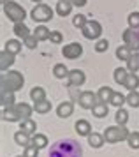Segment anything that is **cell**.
I'll use <instances>...</instances> for the list:
<instances>
[{"label":"cell","mask_w":139,"mask_h":157,"mask_svg":"<svg viewBox=\"0 0 139 157\" xmlns=\"http://www.w3.org/2000/svg\"><path fill=\"white\" fill-rule=\"evenodd\" d=\"M6 50L9 51V53H13V55L20 53V50H21L20 41H16V39H11V41H7V43H6Z\"/></svg>","instance_id":"4dcf8cb0"},{"label":"cell","mask_w":139,"mask_h":157,"mask_svg":"<svg viewBox=\"0 0 139 157\" xmlns=\"http://www.w3.org/2000/svg\"><path fill=\"white\" fill-rule=\"evenodd\" d=\"M123 43H125V46L130 51L137 53L139 51V34L134 29L125 30V32H123Z\"/></svg>","instance_id":"8992f818"},{"label":"cell","mask_w":139,"mask_h":157,"mask_svg":"<svg viewBox=\"0 0 139 157\" xmlns=\"http://www.w3.org/2000/svg\"><path fill=\"white\" fill-rule=\"evenodd\" d=\"M130 55H132V53H130V50L127 48L125 44H123V46H120L118 50H116V58H120V60H129Z\"/></svg>","instance_id":"e575fe53"},{"label":"cell","mask_w":139,"mask_h":157,"mask_svg":"<svg viewBox=\"0 0 139 157\" xmlns=\"http://www.w3.org/2000/svg\"><path fill=\"white\" fill-rule=\"evenodd\" d=\"M99 102H100L99 95L93 94V92H90V90H88V92H83L81 95H79V106L85 108V109H93Z\"/></svg>","instance_id":"ba28073f"},{"label":"cell","mask_w":139,"mask_h":157,"mask_svg":"<svg viewBox=\"0 0 139 157\" xmlns=\"http://www.w3.org/2000/svg\"><path fill=\"white\" fill-rule=\"evenodd\" d=\"M81 53H83V46H81L79 43H70V44H67V46L62 48V55L65 58H70V60L79 58Z\"/></svg>","instance_id":"9c48e42d"},{"label":"cell","mask_w":139,"mask_h":157,"mask_svg":"<svg viewBox=\"0 0 139 157\" xmlns=\"http://www.w3.org/2000/svg\"><path fill=\"white\" fill-rule=\"evenodd\" d=\"M83 36L86 39H99L100 34H102V27L99 21H93V20H88V23L85 25V29H81Z\"/></svg>","instance_id":"52a82bcc"},{"label":"cell","mask_w":139,"mask_h":157,"mask_svg":"<svg viewBox=\"0 0 139 157\" xmlns=\"http://www.w3.org/2000/svg\"><path fill=\"white\" fill-rule=\"evenodd\" d=\"M2 118L7 122H23V118H21L20 111H18V108H16V104L11 108H4V111H2Z\"/></svg>","instance_id":"30bf717a"},{"label":"cell","mask_w":139,"mask_h":157,"mask_svg":"<svg viewBox=\"0 0 139 157\" xmlns=\"http://www.w3.org/2000/svg\"><path fill=\"white\" fill-rule=\"evenodd\" d=\"M107 48H109V43H107L106 39H99L97 44H95V51H97V53H104Z\"/></svg>","instance_id":"ab89813d"},{"label":"cell","mask_w":139,"mask_h":157,"mask_svg":"<svg viewBox=\"0 0 139 157\" xmlns=\"http://www.w3.org/2000/svg\"><path fill=\"white\" fill-rule=\"evenodd\" d=\"M37 43H39V41L35 39V36H30V37H27V39H25V44H27L28 48H35V46H37Z\"/></svg>","instance_id":"b9f144b4"},{"label":"cell","mask_w":139,"mask_h":157,"mask_svg":"<svg viewBox=\"0 0 139 157\" xmlns=\"http://www.w3.org/2000/svg\"><path fill=\"white\" fill-rule=\"evenodd\" d=\"M85 79H86V76H85L83 71H79V69H72V71H69V83L72 86L83 85Z\"/></svg>","instance_id":"8fae6325"},{"label":"cell","mask_w":139,"mask_h":157,"mask_svg":"<svg viewBox=\"0 0 139 157\" xmlns=\"http://www.w3.org/2000/svg\"><path fill=\"white\" fill-rule=\"evenodd\" d=\"M32 18L35 21H49L53 18V9L46 6V4H37L34 9H32Z\"/></svg>","instance_id":"5b68a950"},{"label":"cell","mask_w":139,"mask_h":157,"mask_svg":"<svg viewBox=\"0 0 139 157\" xmlns=\"http://www.w3.org/2000/svg\"><path fill=\"white\" fill-rule=\"evenodd\" d=\"M23 83H25V79H23V74L20 71L2 72V78H0L2 92H16L23 86Z\"/></svg>","instance_id":"7a4b0ae2"},{"label":"cell","mask_w":139,"mask_h":157,"mask_svg":"<svg viewBox=\"0 0 139 157\" xmlns=\"http://www.w3.org/2000/svg\"><path fill=\"white\" fill-rule=\"evenodd\" d=\"M115 118L118 122V125H125L127 120H129V113H127L123 108H120L118 111H116V115H115Z\"/></svg>","instance_id":"836d02e7"},{"label":"cell","mask_w":139,"mask_h":157,"mask_svg":"<svg viewBox=\"0 0 139 157\" xmlns=\"http://www.w3.org/2000/svg\"><path fill=\"white\" fill-rule=\"evenodd\" d=\"M102 136H104L106 143H118L122 140H129L130 132H129V129L125 125H113V127L106 129Z\"/></svg>","instance_id":"3957f363"},{"label":"cell","mask_w":139,"mask_h":157,"mask_svg":"<svg viewBox=\"0 0 139 157\" xmlns=\"http://www.w3.org/2000/svg\"><path fill=\"white\" fill-rule=\"evenodd\" d=\"M18 157H25V155H18Z\"/></svg>","instance_id":"7dc6e473"},{"label":"cell","mask_w":139,"mask_h":157,"mask_svg":"<svg viewBox=\"0 0 139 157\" xmlns=\"http://www.w3.org/2000/svg\"><path fill=\"white\" fill-rule=\"evenodd\" d=\"M70 11H72V4H70L69 0H60L58 4H56V13H58V16H69Z\"/></svg>","instance_id":"5bb4252c"},{"label":"cell","mask_w":139,"mask_h":157,"mask_svg":"<svg viewBox=\"0 0 139 157\" xmlns=\"http://www.w3.org/2000/svg\"><path fill=\"white\" fill-rule=\"evenodd\" d=\"M81 155H83L81 145L72 138L56 141L49 150V157H81Z\"/></svg>","instance_id":"6da1fadb"},{"label":"cell","mask_w":139,"mask_h":157,"mask_svg":"<svg viewBox=\"0 0 139 157\" xmlns=\"http://www.w3.org/2000/svg\"><path fill=\"white\" fill-rule=\"evenodd\" d=\"M92 111H93V115H95L97 118H104L106 115H107V104H106V102H99Z\"/></svg>","instance_id":"f546056e"},{"label":"cell","mask_w":139,"mask_h":157,"mask_svg":"<svg viewBox=\"0 0 139 157\" xmlns=\"http://www.w3.org/2000/svg\"><path fill=\"white\" fill-rule=\"evenodd\" d=\"M129 25H130V29H139V13L129 14Z\"/></svg>","instance_id":"f35d334b"},{"label":"cell","mask_w":139,"mask_h":157,"mask_svg":"<svg viewBox=\"0 0 139 157\" xmlns=\"http://www.w3.org/2000/svg\"><path fill=\"white\" fill-rule=\"evenodd\" d=\"M30 97H32V101L39 102V101L46 99V92H44V88H41V86H34L32 92H30Z\"/></svg>","instance_id":"484cf974"},{"label":"cell","mask_w":139,"mask_h":157,"mask_svg":"<svg viewBox=\"0 0 139 157\" xmlns=\"http://www.w3.org/2000/svg\"><path fill=\"white\" fill-rule=\"evenodd\" d=\"M127 102H129L132 108H137L139 106V94L137 92H130L129 95H127Z\"/></svg>","instance_id":"8d00e7d4"},{"label":"cell","mask_w":139,"mask_h":157,"mask_svg":"<svg viewBox=\"0 0 139 157\" xmlns=\"http://www.w3.org/2000/svg\"><path fill=\"white\" fill-rule=\"evenodd\" d=\"M123 102H127V97H125V95H122L120 92H115V94H113V97H111V104H113V106L122 108V106H123Z\"/></svg>","instance_id":"d6a6232c"},{"label":"cell","mask_w":139,"mask_h":157,"mask_svg":"<svg viewBox=\"0 0 139 157\" xmlns=\"http://www.w3.org/2000/svg\"><path fill=\"white\" fill-rule=\"evenodd\" d=\"M21 131H23V132H27L28 136L30 134H34L35 132V122L34 120H30V118H27V120H23L21 122Z\"/></svg>","instance_id":"83f0119b"},{"label":"cell","mask_w":139,"mask_h":157,"mask_svg":"<svg viewBox=\"0 0 139 157\" xmlns=\"http://www.w3.org/2000/svg\"><path fill=\"white\" fill-rule=\"evenodd\" d=\"M127 141L130 145V148H139V132H130Z\"/></svg>","instance_id":"74e56055"},{"label":"cell","mask_w":139,"mask_h":157,"mask_svg":"<svg viewBox=\"0 0 139 157\" xmlns=\"http://www.w3.org/2000/svg\"><path fill=\"white\" fill-rule=\"evenodd\" d=\"M25 157H37L39 155V148L35 147V145H30V147H27L25 148V154H23Z\"/></svg>","instance_id":"60d3db41"},{"label":"cell","mask_w":139,"mask_h":157,"mask_svg":"<svg viewBox=\"0 0 139 157\" xmlns=\"http://www.w3.org/2000/svg\"><path fill=\"white\" fill-rule=\"evenodd\" d=\"M53 74H55L56 78H65V76H69V71H67V67L63 64H56L55 67H53Z\"/></svg>","instance_id":"1f68e13d"},{"label":"cell","mask_w":139,"mask_h":157,"mask_svg":"<svg viewBox=\"0 0 139 157\" xmlns=\"http://www.w3.org/2000/svg\"><path fill=\"white\" fill-rule=\"evenodd\" d=\"M72 23H74V27H77V29H85V25L88 23V20H86L85 14H77V16H74Z\"/></svg>","instance_id":"d590c367"},{"label":"cell","mask_w":139,"mask_h":157,"mask_svg":"<svg viewBox=\"0 0 139 157\" xmlns=\"http://www.w3.org/2000/svg\"><path fill=\"white\" fill-rule=\"evenodd\" d=\"M7 2H9V0H2V4H4V6H6Z\"/></svg>","instance_id":"f6af8a7d"},{"label":"cell","mask_w":139,"mask_h":157,"mask_svg":"<svg viewBox=\"0 0 139 157\" xmlns=\"http://www.w3.org/2000/svg\"><path fill=\"white\" fill-rule=\"evenodd\" d=\"M113 94L115 92H113L109 86H100L99 92H97V95H99V99H100V102H106V101H111Z\"/></svg>","instance_id":"603a6c76"},{"label":"cell","mask_w":139,"mask_h":157,"mask_svg":"<svg viewBox=\"0 0 139 157\" xmlns=\"http://www.w3.org/2000/svg\"><path fill=\"white\" fill-rule=\"evenodd\" d=\"M123 86H125V88H129L130 92H136V88L139 86V78L134 74V72H130V74H129V78H127V83Z\"/></svg>","instance_id":"d4e9b609"},{"label":"cell","mask_w":139,"mask_h":157,"mask_svg":"<svg viewBox=\"0 0 139 157\" xmlns=\"http://www.w3.org/2000/svg\"><path fill=\"white\" fill-rule=\"evenodd\" d=\"M16 108H18V111H20V115H21V118H23V120L30 118V115H32V111H34V108L28 106V104H25V102L16 104Z\"/></svg>","instance_id":"cb8c5ba5"},{"label":"cell","mask_w":139,"mask_h":157,"mask_svg":"<svg viewBox=\"0 0 139 157\" xmlns=\"http://www.w3.org/2000/svg\"><path fill=\"white\" fill-rule=\"evenodd\" d=\"M32 145H35L37 148L41 150L44 148V147H48V138L44 134H34V138H32Z\"/></svg>","instance_id":"4316f807"},{"label":"cell","mask_w":139,"mask_h":157,"mask_svg":"<svg viewBox=\"0 0 139 157\" xmlns=\"http://www.w3.org/2000/svg\"><path fill=\"white\" fill-rule=\"evenodd\" d=\"M104 136L97 134V132H92L90 136H88V143H90V147H93V148H100L102 145H104Z\"/></svg>","instance_id":"ffe728a7"},{"label":"cell","mask_w":139,"mask_h":157,"mask_svg":"<svg viewBox=\"0 0 139 157\" xmlns=\"http://www.w3.org/2000/svg\"><path fill=\"white\" fill-rule=\"evenodd\" d=\"M72 109H74V106H72V102H62L60 106L56 108V115L60 117V118H67V117H70L72 115Z\"/></svg>","instance_id":"4fadbf2b"},{"label":"cell","mask_w":139,"mask_h":157,"mask_svg":"<svg viewBox=\"0 0 139 157\" xmlns=\"http://www.w3.org/2000/svg\"><path fill=\"white\" fill-rule=\"evenodd\" d=\"M34 36L37 41H46V39H49L51 37V30L46 29L44 25H41V27H37V29L34 30Z\"/></svg>","instance_id":"ac0fdd59"},{"label":"cell","mask_w":139,"mask_h":157,"mask_svg":"<svg viewBox=\"0 0 139 157\" xmlns=\"http://www.w3.org/2000/svg\"><path fill=\"white\" fill-rule=\"evenodd\" d=\"M129 69H123V67H118L116 71H115V81L120 83V85H125L127 83V78H129Z\"/></svg>","instance_id":"d6986e66"},{"label":"cell","mask_w":139,"mask_h":157,"mask_svg":"<svg viewBox=\"0 0 139 157\" xmlns=\"http://www.w3.org/2000/svg\"><path fill=\"white\" fill-rule=\"evenodd\" d=\"M74 127H76V132L79 136H90L92 134V125L86 120H77Z\"/></svg>","instance_id":"9a60e30c"},{"label":"cell","mask_w":139,"mask_h":157,"mask_svg":"<svg viewBox=\"0 0 139 157\" xmlns=\"http://www.w3.org/2000/svg\"><path fill=\"white\" fill-rule=\"evenodd\" d=\"M13 30H14V34H16L18 37H21L23 41H25L27 37H30V29H28L23 21H21V23H14V29Z\"/></svg>","instance_id":"2e32d148"},{"label":"cell","mask_w":139,"mask_h":157,"mask_svg":"<svg viewBox=\"0 0 139 157\" xmlns=\"http://www.w3.org/2000/svg\"><path fill=\"white\" fill-rule=\"evenodd\" d=\"M72 6H77V7H83L85 4H86V0H69Z\"/></svg>","instance_id":"ee69618b"},{"label":"cell","mask_w":139,"mask_h":157,"mask_svg":"<svg viewBox=\"0 0 139 157\" xmlns=\"http://www.w3.org/2000/svg\"><path fill=\"white\" fill-rule=\"evenodd\" d=\"M32 2H42V0H32Z\"/></svg>","instance_id":"bcb514c9"},{"label":"cell","mask_w":139,"mask_h":157,"mask_svg":"<svg viewBox=\"0 0 139 157\" xmlns=\"http://www.w3.org/2000/svg\"><path fill=\"white\" fill-rule=\"evenodd\" d=\"M51 43H55V44H60L62 43V34L60 32H51Z\"/></svg>","instance_id":"7bdbcfd3"},{"label":"cell","mask_w":139,"mask_h":157,"mask_svg":"<svg viewBox=\"0 0 139 157\" xmlns=\"http://www.w3.org/2000/svg\"><path fill=\"white\" fill-rule=\"evenodd\" d=\"M4 14L14 23H21V21H25V18H27L25 9L21 7V6H18L16 2H11V0L4 6Z\"/></svg>","instance_id":"277c9868"},{"label":"cell","mask_w":139,"mask_h":157,"mask_svg":"<svg viewBox=\"0 0 139 157\" xmlns=\"http://www.w3.org/2000/svg\"><path fill=\"white\" fill-rule=\"evenodd\" d=\"M34 109L37 111V113H41V115H44V113H48V111H51V102L49 101H39V102H35L34 104Z\"/></svg>","instance_id":"7402d4cb"},{"label":"cell","mask_w":139,"mask_h":157,"mask_svg":"<svg viewBox=\"0 0 139 157\" xmlns=\"http://www.w3.org/2000/svg\"><path fill=\"white\" fill-rule=\"evenodd\" d=\"M14 141L18 143L20 147H30L32 145V140H30V136L27 134V132H23V131H18L16 134H14Z\"/></svg>","instance_id":"e0dca14e"},{"label":"cell","mask_w":139,"mask_h":157,"mask_svg":"<svg viewBox=\"0 0 139 157\" xmlns=\"http://www.w3.org/2000/svg\"><path fill=\"white\" fill-rule=\"evenodd\" d=\"M14 92H2V106L4 108H11L14 106Z\"/></svg>","instance_id":"f1b7e54d"},{"label":"cell","mask_w":139,"mask_h":157,"mask_svg":"<svg viewBox=\"0 0 139 157\" xmlns=\"http://www.w3.org/2000/svg\"><path fill=\"white\" fill-rule=\"evenodd\" d=\"M13 64H14V55L13 53H9L7 50H4L2 53H0V69L6 72Z\"/></svg>","instance_id":"7c38bea8"},{"label":"cell","mask_w":139,"mask_h":157,"mask_svg":"<svg viewBox=\"0 0 139 157\" xmlns=\"http://www.w3.org/2000/svg\"><path fill=\"white\" fill-rule=\"evenodd\" d=\"M127 69H129V72H136L139 69V53L130 55V58L127 60Z\"/></svg>","instance_id":"44dd1931"}]
</instances>
